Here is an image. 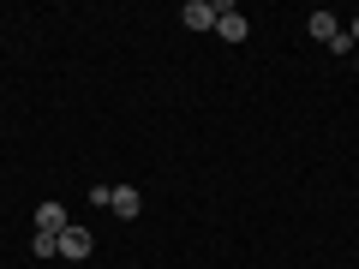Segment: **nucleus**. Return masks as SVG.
<instances>
[{
  "mask_svg": "<svg viewBox=\"0 0 359 269\" xmlns=\"http://www.w3.org/2000/svg\"><path fill=\"white\" fill-rule=\"evenodd\" d=\"M353 72H359V54H353Z\"/></svg>",
  "mask_w": 359,
  "mask_h": 269,
  "instance_id": "obj_9",
  "label": "nucleus"
},
{
  "mask_svg": "<svg viewBox=\"0 0 359 269\" xmlns=\"http://www.w3.org/2000/svg\"><path fill=\"white\" fill-rule=\"evenodd\" d=\"M60 228H72V221H66V204H42L36 209V233H60Z\"/></svg>",
  "mask_w": 359,
  "mask_h": 269,
  "instance_id": "obj_4",
  "label": "nucleus"
},
{
  "mask_svg": "<svg viewBox=\"0 0 359 269\" xmlns=\"http://www.w3.org/2000/svg\"><path fill=\"white\" fill-rule=\"evenodd\" d=\"M180 18H186V30H216V0H186Z\"/></svg>",
  "mask_w": 359,
  "mask_h": 269,
  "instance_id": "obj_1",
  "label": "nucleus"
},
{
  "mask_svg": "<svg viewBox=\"0 0 359 269\" xmlns=\"http://www.w3.org/2000/svg\"><path fill=\"white\" fill-rule=\"evenodd\" d=\"M306 30H311V36H318V42H323V48H330V42L341 36V25H335V13H323V6H318V13L306 18Z\"/></svg>",
  "mask_w": 359,
  "mask_h": 269,
  "instance_id": "obj_3",
  "label": "nucleus"
},
{
  "mask_svg": "<svg viewBox=\"0 0 359 269\" xmlns=\"http://www.w3.org/2000/svg\"><path fill=\"white\" fill-rule=\"evenodd\" d=\"M108 209H114V216H126V221H132V216H138V209H144V198L132 192V186H114V204H108Z\"/></svg>",
  "mask_w": 359,
  "mask_h": 269,
  "instance_id": "obj_6",
  "label": "nucleus"
},
{
  "mask_svg": "<svg viewBox=\"0 0 359 269\" xmlns=\"http://www.w3.org/2000/svg\"><path fill=\"white\" fill-rule=\"evenodd\" d=\"M347 36H353V48H359V18H353V30H347Z\"/></svg>",
  "mask_w": 359,
  "mask_h": 269,
  "instance_id": "obj_8",
  "label": "nucleus"
},
{
  "mask_svg": "<svg viewBox=\"0 0 359 269\" xmlns=\"http://www.w3.org/2000/svg\"><path fill=\"white\" fill-rule=\"evenodd\" d=\"M60 257H90V233L84 228H60Z\"/></svg>",
  "mask_w": 359,
  "mask_h": 269,
  "instance_id": "obj_5",
  "label": "nucleus"
},
{
  "mask_svg": "<svg viewBox=\"0 0 359 269\" xmlns=\"http://www.w3.org/2000/svg\"><path fill=\"white\" fill-rule=\"evenodd\" d=\"M216 30H222L228 42H245V30H252V25L240 18V6H216Z\"/></svg>",
  "mask_w": 359,
  "mask_h": 269,
  "instance_id": "obj_2",
  "label": "nucleus"
},
{
  "mask_svg": "<svg viewBox=\"0 0 359 269\" xmlns=\"http://www.w3.org/2000/svg\"><path fill=\"white\" fill-rule=\"evenodd\" d=\"M30 251H36V257H60V233H36Z\"/></svg>",
  "mask_w": 359,
  "mask_h": 269,
  "instance_id": "obj_7",
  "label": "nucleus"
}]
</instances>
